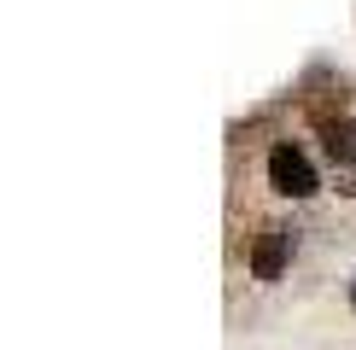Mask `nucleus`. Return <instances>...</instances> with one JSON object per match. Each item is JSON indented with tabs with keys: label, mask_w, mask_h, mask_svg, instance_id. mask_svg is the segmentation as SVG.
Segmentation results:
<instances>
[{
	"label": "nucleus",
	"mask_w": 356,
	"mask_h": 350,
	"mask_svg": "<svg viewBox=\"0 0 356 350\" xmlns=\"http://www.w3.org/2000/svg\"><path fill=\"white\" fill-rule=\"evenodd\" d=\"M286 257H292V233L286 228H269L257 240V251H251V274H257V281H280Z\"/></svg>",
	"instance_id": "nucleus-2"
},
{
	"label": "nucleus",
	"mask_w": 356,
	"mask_h": 350,
	"mask_svg": "<svg viewBox=\"0 0 356 350\" xmlns=\"http://www.w3.org/2000/svg\"><path fill=\"white\" fill-rule=\"evenodd\" d=\"M333 181L356 199V152H333Z\"/></svg>",
	"instance_id": "nucleus-3"
},
{
	"label": "nucleus",
	"mask_w": 356,
	"mask_h": 350,
	"mask_svg": "<svg viewBox=\"0 0 356 350\" xmlns=\"http://www.w3.org/2000/svg\"><path fill=\"white\" fill-rule=\"evenodd\" d=\"M350 303H356V281H350Z\"/></svg>",
	"instance_id": "nucleus-4"
},
{
	"label": "nucleus",
	"mask_w": 356,
	"mask_h": 350,
	"mask_svg": "<svg viewBox=\"0 0 356 350\" xmlns=\"http://www.w3.org/2000/svg\"><path fill=\"white\" fill-rule=\"evenodd\" d=\"M269 187L286 199H309L316 193V169H309V158L298 152V146H275L269 152Z\"/></svg>",
	"instance_id": "nucleus-1"
}]
</instances>
